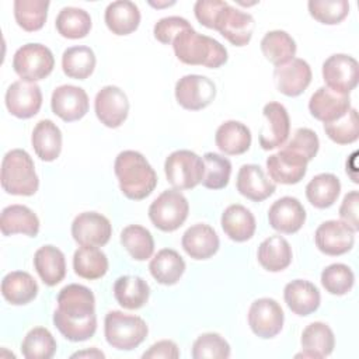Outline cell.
Listing matches in <instances>:
<instances>
[{"instance_id":"cell-1","label":"cell","mask_w":359,"mask_h":359,"mask_svg":"<svg viewBox=\"0 0 359 359\" xmlns=\"http://www.w3.org/2000/svg\"><path fill=\"white\" fill-rule=\"evenodd\" d=\"M53 324L72 342L90 339L97 330L94 293L87 286L79 283L65 286L57 294Z\"/></svg>"},{"instance_id":"cell-2","label":"cell","mask_w":359,"mask_h":359,"mask_svg":"<svg viewBox=\"0 0 359 359\" xmlns=\"http://www.w3.org/2000/svg\"><path fill=\"white\" fill-rule=\"evenodd\" d=\"M114 171L121 192L132 201L147 198L157 185V174L154 168L142 153L135 150L121 151L115 158Z\"/></svg>"},{"instance_id":"cell-3","label":"cell","mask_w":359,"mask_h":359,"mask_svg":"<svg viewBox=\"0 0 359 359\" xmlns=\"http://www.w3.org/2000/svg\"><path fill=\"white\" fill-rule=\"evenodd\" d=\"M172 49L177 59L185 65L217 69L227 62V49L194 28L180 32L172 41Z\"/></svg>"},{"instance_id":"cell-4","label":"cell","mask_w":359,"mask_h":359,"mask_svg":"<svg viewBox=\"0 0 359 359\" xmlns=\"http://www.w3.org/2000/svg\"><path fill=\"white\" fill-rule=\"evenodd\" d=\"M1 187L7 194L31 196L38 191L39 178L31 156L22 149L7 151L1 160Z\"/></svg>"},{"instance_id":"cell-5","label":"cell","mask_w":359,"mask_h":359,"mask_svg":"<svg viewBox=\"0 0 359 359\" xmlns=\"http://www.w3.org/2000/svg\"><path fill=\"white\" fill-rule=\"evenodd\" d=\"M104 334L112 348L132 351L146 339L149 328L142 317L112 310L105 316Z\"/></svg>"},{"instance_id":"cell-6","label":"cell","mask_w":359,"mask_h":359,"mask_svg":"<svg viewBox=\"0 0 359 359\" xmlns=\"http://www.w3.org/2000/svg\"><path fill=\"white\" fill-rule=\"evenodd\" d=\"M189 203L178 189H165L149 206V219L161 231H174L188 217Z\"/></svg>"},{"instance_id":"cell-7","label":"cell","mask_w":359,"mask_h":359,"mask_svg":"<svg viewBox=\"0 0 359 359\" xmlns=\"http://www.w3.org/2000/svg\"><path fill=\"white\" fill-rule=\"evenodd\" d=\"M164 172L175 189H192L202 182L203 158L191 150H175L165 158Z\"/></svg>"},{"instance_id":"cell-8","label":"cell","mask_w":359,"mask_h":359,"mask_svg":"<svg viewBox=\"0 0 359 359\" xmlns=\"http://www.w3.org/2000/svg\"><path fill=\"white\" fill-rule=\"evenodd\" d=\"M55 67L52 50L42 43H25L13 56V69L24 81H39Z\"/></svg>"},{"instance_id":"cell-9","label":"cell","mask_w":359,"mask_h":359,"mask_svg":"<svg viewBox=\"0 0 359 359\" xmlns=\"http://www.w3.org/2000/svg\"><path fill=\"white\" fill-rule=\"evenodd\" d=\"M321 73L330 90L339 94H349L358 86L359 65L349 55L335 53L324 60Z\"/></svg>"},{"instance_id":"cell-10","label":"cell","mask_w":359,"mask_h":359,"mask_svg":"<svg viewBox=\"0 0 359 359\" xmlns=\"http://www.w3.org/2000/svg\"><path fill=\"white\" fill-rule=\"evenodd\" d=\"M175 100L188 111H199L206 108L216 97L215 83L201 74H187L175 84Z\"/></svg>"},{"instance_id":"cell-11","label":"cell","mask_w":359,"mask_h":359,"mask_svg":"<svg viewBox=\"0 0 359 359\" xmlns=\"http://www.w3.org/2000/svg\"><path fill=\"white\" fill-rule=\"evenodd\" d=\"M285 314L280 304L271 297H261L251 303L248 325L251 331L264 339L273 338L283 327Z\"/></svg>"},{"instance_id":"cell-12","label":"cell","mask_w":359,"mask_h":359,"mask_svg":"<svg viewBox=\"0 0 359 359\" xmlns=\"http://www.w3.org/2000/svg\"><path fill=\"white\" fill-rule=\"evenodd\" d=\"M94 111L102 125L119 128L128 118L129 100L119 87L105 86L95 95Z\"/></svg>"},{"instance_id":"cell-13","label":"cell","mask_w":359,"mask_h":359,"mask_svg":"<svg viewBox=\"0 0 359 359\" xmlns=\"http://www.w3.org/2000/svg\"><path fill=\"white\" fill-rule=\"evenodd\" d=\"M72 236L80 245L102 247L112 236V224L98 212H83L72 223Z\"/></svg>"},{"instance_id":"cell-14","label":"cell","mask_w":359,"mask_h":359,"mask_svg":"<svg viewBox=\"0 0 359 359\" xmlns=\"http://www.w3.org/2000/svg\"><path fill=\"white\" fill-rule=\"evenodd\" d=\"M4 102L11 115L20 119H28L39 112L42 107V91L32 81L18 80L8 86Z\"/></svg>"},{"instance_id":"cell-15","label":"cell","mask_w":359,"mask_h":359,"mask_svg":"<svg viewBox=\"0 0 359 359\" xmlns=\"http://www.w3.org/2000/svg\"><path fill=\"white\" fill-rule=\"evenodd\" d=\"M314 241L325 255H344L355 244V231L342 220H327L317 227Z\"/></svg>"},{"instance_id":"cell-16","label":"cell","mask_w":359,"mask_h":359,"mask_svg":"<svg viewBox=\"0 0 359 359\" xmlns=\"http://www.w3.org/2000/svg\"><path fill=\"white\" fill-rule=\"evenodd\" d=\"M254 27L255 22L250 13L227 4L220 13L215 29L234 46H245L252 38Z\"/></svg>"},{"instance_id":"cell-17","label":"cell","mask_w":359,"mask_h":359,"mask_svg":"<svg viewBox=\"0 0 359 359\" xmlns=\"http://www.w3.org/2000/svg\"><path fill=\"white\" fill-rule=\"evenodd\" d=\"M50 108L62 121L74 122L88 112V95L81 87L63 84L53 90Z\"/></svg>"},{"instance_id":"cell-18","label":"cell","mask_w":359,"mask_h":359,"mask_svg":"<svg viewBox=\"0 0 359 359\" xmlns=\"http://www.w3.org/2000/svg\"><path fill=\"white\" fill-rule=\"evenodd\" d=\"M266 118V126L259 133V146L264 150H272L286 143L290 133V119L286 108L276 101L268 102L262 109Z\"/></svg>"},{"instance_id":"cell-19","label":"cell","mask_w":359,"mask_h":359,"mask_svg":"<svg viewBox=\"0 0 359 359\" xmlns=\"http://www.w3.org/2000/svg\"><path fill=\"white\" fill-rule=\"evenodd\" d=\"M271 227L283 234H293L306 222V209L297 198L282 196L275 201L268 210Z\"/></svg>"},{"instance_id":"cell-20","label":"cell","mask_w":359,"mask_h":359,"mask_svg":"<svg viewBox=\"0 0 359 359\" xmlns=\"http://www.w3.org/2000/svg\"><path fill=\"white\" fill-rule=\"evenodd\" d=\"M307 163L302 156L283 147L266 158V170L275 182L293 185L300 182L306 175Z\"/></svg>"},{"instance_id":"cell-21","label":"cell","mask_w":359,"mask_h":359,"mask_svg":"<svg viewBox=\"0 0 359 359\" xmlns=\"http://www.w3.org/2000/svg\"><path fill=\"white\" fill-rule=\"evenodd\" d=\"M351 109V98L348 94H339L328 87H320L314 91L309 101L310 114L324 122L330 123L344 116Z\"/></svg>"},{"instance_id":"cell-22","label":"cell","mask_w":359,"mask_h":359,"mask_svg":"<svg viewBox=\"0 0 359 359\" xmlns=\"http://www.w3.org/2000/svg\"><path fill=\"white\" fill-rule=\"evenodd\" d=\"M311 76L310 65L300 57H294L285 65L276 66L273 72L278 90L287 97L300 95L310 86Z\"/></svg>"},{"instance_id":"cell-23","label":"cell","mask_w":359,"mask_h":359,"mask_svg":"<svg viewBox=\"0 0 359 359\" xmlns=\"http://www.w3.org/2000/svg\"><path fill=\"white\" fill-rule=\"evenodd\" d=\"M181 244L192 259H208L217 252L220 241L213 227L205 223H196L185 230Z\"/></svg>"},{"instance_id":"cell-24","label":"cell","mask_w":359,"mask_h":359,"mask_svg":"<svg viewBox=\"0 0 359 359\" xmlns=\"http://www.w3.org/2000/svg\"><path fill=\"white\" fill-rule=\"evenodd\" d=\"M236 187L243 196L254 202L265 201L276 189L275 184L257 164H244L240 167Z\"/></svg>"},{"instance_id":"cell-25","label":"cell","mask_w":359,"mask_h":359,"mask_svg":"<svg viewBox=\"0 0 359 359\" xmlns=\"http://www.w3.org/2000/svg\"><path fill=\"white\" fill-rule=\"evenodd\" d=\"M283 299L287 307L297 316H310L314 313L321 302L317 286L304 279H294L285 286Z\"/></svg>"},{"instance_id":"cell-26","label":"cell","mask_w":359,"mask_h":359,"mask_svg":"<svg viewBox=\"0 0 359 359\" xmlns=\"http://www.w3.org/2000/svg\"><path fill=\"white\" fill-rule=\"evenodd\" d=\"M34 268L46 286H55L66 276L65 254L55 245H42L34 254Z\"/></svg>"},{"instance_id":"cell-27","label":"cell","mask_w":359,"mask_h":359,"mask_svg":"<svg viewBox=\"0 0 359 359\" xmlns=\"http://www.w3.org/2000/svg\"><path fill=\"white\" fill-rule=\"evenodd\" d=\"M0 230L3 236L25 234L35 237L39 233V219L25 205H10L1 210Z\"/></svg>"},{"instance_id":"cell-28","label":"cell","mask_w":359,"mask_h":359,"mask_svg":"<svg viewBox=\"0 0 359 359\" xmlns=\"http://www.w3.org/2000/svg\"><path fill=\"white\" fill-rule=\"evenodd\" d=\"M220 223L224 234L236 243L250 240L254 236L257 227L254 215L245 206L238 203L230 205L224 209Z\"/></svg>"},{"instance_id":"cell-29","label":"cell","mask_w":359,"mask_h":359,"mask_svg":"<svg viewBox=\"0 0 359 359\" xmlns=\"http://www.w3.org/2000/svg\"><path fill=\"white\" fill-rule=\"evenodd\" d=\"M104 20L112 34L129 35L140 24V11L133 1L116 0L107 6Z\"/></svg>"},{"instance_id":"cell-30","label":"cell","mask_w":359,"mask_h":359,"mask_svg":"<svg viewBox=\"0 0 359 359\" xmlns=\"http://www.w3.org/2000/svg\"><path fill=\"white\" fill-rule=\"evenodd\" d=\"M31 143L42 161H53L62 151V132L53 121L42 119L32 130Z\"/></svg>"},{"instance_id":"cell-31","label":"cell","mask_w":359,"mask_h":359,"mask_svg":"<svg viewBox=\"0 0 359 359\" xmlns=\"http://www.w3.org/2000/svg\"><path fill=\"white\" fill-rule=\"evenodd\" d=\"M292 247L282 236H269L265 238L257 252L258 262L269 272H280L292 262Z\"/></svg>"},{"instance_id":"cell-32","label":"cell","mask_w":359,"mask_h":359,"mask_svg":"<svg viewBox=\"0 0 359 359\" xmlns=\"http://www.w3.org/2000/svg\"><path fill=\"white\" fill-rule=\"evenodd\" d=\"M215 143L224 154L238 156L250 149L251 132L238 121H226L217 128Z\"/></svg>"},{"instance_id":"cell-33","label":"cell","mask_w":359,"mask_h":359,"mask_svg":"<svg viewBox=\"0 0 359 359\" xmlns=\"http://www.w3.org/2000/svg\"><path fill=\"white\" fill-rule=\"evenodd\" d=\"M1 294L10 304H28L38 294V283L28 272L13 271L1 280Z\"/></svg>"},{"instance_id":"cell-34","label":"cell","mask_w":359,"mask_h":359,"mask_svg":"<svg viewBox=\"0 0 359 359\" xmlns=\"http://www.w3.org/2000/svg\"><path fill=\"white\" fill-rule=\"evenodd\" d=\"M114 296L123 309L137 310L147 303L150 287L143 278L125 275L115 280Z\"/></svg>"},{"instance_id":"cell-35","label":"cell","mask_w":359,"mask_h":359,"mask_svg":"<svg viewBox=\"0 0 359 359\" xmlns=\"http://www.w3.org/2000/svg\"><path fill=\"white\" fill-rule=\"evenodd\" d=\"M149 271L151 276L161 285H175L185 271V261L171 248L160 250L150 261Z\"/></svg>"},{"instance_id":"cell-36","label":"cell","mask_w":359,"mask_h":359,"mask_svg":"<svg viewBox=\"0 0 359 359\" xmlns=\"http://www.w3.org/2000/svg\"><path fill=\"white\" fill-rule=\"evenodd\" d=\"M73 269L83 279H100L108 271V258L98 247L81 245L74 251Z\"/></svg>"},{"instance_id":"cell-37","label":"cell","mask_w":359,"mask_h":359,"mask_svg":"<svg viewBox=\"0 0 359 359\" xmlns=\"http://www.w3.org/2000/svg\"><path fill=\"white\" fill-rule=\"evenodd\" d=\"M341 192V182L331 172L317 174L306 185L307 201L317 209H325L335 203Z\"/></svg>"},{"instance_id":"cell-38","label":"cell","mask_w":359,"mask_h":359,"mask_svg":"<svg viewBox=\"0 0 359 359\" xmlns=\"http://www.w3.org/2000/svg\"><path fill=\"white\" fill-rule=\"evenodd\" d=\"M95 53L90 46L77 45L67 48L62 55L63 73L76 80H86L95 69Z\"/></svg>"},{"instance_id":"cell-39","label":"cell","mask_w":359,"mask_h":359,"mask_svg":"<svg viewBox=\"0 0 359 359\" xmlns=\"http://www.w3.org/2000/svg\"><path fill=\"white\" fill-rule=\"evenodd\" d=\"M296 49L294 39L286 31H269L261 39V50L264 56L275 66L285 65L294 59Z\"/></svg>"},{"instance_id":"cell-40","label":"cell","mask_w":359,"mask_h":359,"mask_svg":"<svg viewBox=\"0 0 359 359\" xmlns=\"http://www.w3.org/2000/svg\"><path fill=\"white\" fill-rule=\"evenodd\" d=\"M57 32L67 39H80L87 36L91 29L90 14L79 7H63L55 21Z\"/></svg>"},{"instance_id":"cell-41","label":"cell","mask_w":359,"mask_h":359,"mask_svg":"<svg viewBox=\"0 0 359 359\" xmlns=\"http://www.w3.org/2000/svg\"><path fill=\"white\" fill-rule=\"evenodd\" d=\"M300 344L304 351L313 352L317 358H325L334 351L335 337L325 323L314 321L303 330Z\"/></svg>"},{"instance_id":"cell-42","label":"cell","mask_w":359,"mask_h":359,"mask_svg":"<svg viewBox=\"0 0 359 359\" xmlns=\"http://www.w3.org/2000/svg\"><path fill=\"white\" fill-rule=\"evenodd\" d=\"M13 6L14 18L24 31L34 32L43 27L49 8L48 0H15Z\"/></svg>"},{"instance_id":"cell-43","label":"cell","mask_w":359,"mask_h":359,"mask_svg":"<svg viewBox=\"0 0 359 359\" xmlns=\"http://www.w3.org/2000/svg\"><path fill=\"white\" fill-rule=\"evenodd\" d=\"M121 243L136 261H146L153 255L154 240L151 233L139 224H129L121 231Z\"/></svg>"},{"instance_id":"cell-44","label":"cell","mask_w":359,"mask_h":359,"mask_svg":"<svg viewBox=\"0 0 359 359\" xmlns=\"http://www.w3.org/2000/svg\"><path fill=\"white\" fill-rule=\"evenodd\" d=\"M56 341L45 327H35L27 332L21 344L25 359H50L56 352Z\"/></svg>"},{"instance_id":"cell-45","label":"cell","mask_w":359,"mask_h":359,"mask_svg":"<svg viewBox=\"0 0 359 359\" xmlns=\"http://www.w3.org/2000/svg\"><path fill=\"white\" fill-rule=\"evenodd\" d=\"M202 158L205 164L202 185L208 189H222L227 187L231 174L230 160L212 151L205 153Z\"/></svg>"},{"instance_id":"cell-46","label":"cell","mask_w":359,"mask_h":359,"mask_svg":"<svg viewBox=\"0 0 359 359\" xmlns=\"http://www.w3.org/2000/svg\"><path fill=\"white\" fill-rule=\"evenodd\" d=\"M325 135L337 144H349L359 137V118L355 108H351L339 119L324 123Z\"/></svg>"},{"instance_id":"cell-47","label":"cell","mask_w":359,"mask_h":359,"mask_svg":"<svg viewBox=\"0 0 359 359\" xmlns=\"http://www.w3.org/2000/svg\"><path fill=\"white\" fill-rule=\"evenodd\" d=\"M355 282V275L352 269L345 264H331L325 266L321 272L323 287L335 296L346 294Z\"/></svg>"},{"instance_id":"cell-48","label":"cell","mask_w":359,"mask_h":359,"mask_svg":"<svg viewBox=\"0 0 359 359\" xmlns=\"http://www.w3.org/2000/svg\"><path fill=\"white\" fill-rule=\"evenodd\" d=\"M310 15L321 24H339L349 13L346 0H310L307 3Z\"/></svg>"},{"instance_id":"cell-49","label":"cell","mask_w":359,"mask_h":359,"mask_svg":"<svg viewBox=\"0 0 359 359\" xmlns=\"http://www.w3.org/2000/svg\"><path fill=\"white\" fill-rule=\"evenodd\" d=\"M229 356V342L216 332H206L199 335L192 345L194 359H227Z\"/></svg>"},{"instance_id":"cell-50","label":"cell","mask_w":359,"mask_h":359,"mask_svg":"<svg viewBox=\"0 0 359 359\" xmlns=\"http://www.w3.org/2000/svg\"><path fill=\"white\" fill-rule=\"evenodd\" d=\"M285 149L302 156L304 160L310 161L316 157L320 149V140L314 130L309 128H299L293 133V137L285 144Z\"/></svg>"},{"instance_id":"cell-51","label":"cell","mask_w":359,"mask_h":359,"mask_svg":"<svg viewBox=\"0 0 359 359\" xmlns=\"http://www.w3.org/2000/svg\"><path fill=\"white\" fill-rule=\"evenodd\" d=\"M189 28H192V27L188 22V20L178 17V15H170V17H164V18L158 20L154 24L153 34L158 42H161L164 45H172V41L175 39V36L180 32L189 29Z\"/></svg>"},{"instance_id":"cell-52","label":"cell","mask_w":359,"mask_h":359,"mask_svg":"<svg viewBox=\"0 0 359 359\" xmlns=\"http://www.w3.org/2000/svg\"><path fill=\"white\" fill-rule=\"evenodd\" d=\"M229 3L222 1V0H198L194 6V13L196 20L205 25L206 28L215 29L216 28V21L222 13V10L227 6Z\"/></svg>"},{"instance_id":"cell-53","label":"cell","mask_w":359,"mask_h":359,"mask_svg":"<svg viewBox=\"0 0 359 359\" xmlns=\"http://www.w3.org/2000/svg\"><path fill=\"white\" fill-rule=\"evenodd\" d=\"M358 202H359V194L358 191L348 192L342 203L339 206V217L344 223H346L355 233L359 230V222H358Z\"/></svg>"},{"instance_id":"cell-54","label":"cell","mask_w":359,"mask_h":359,"mask_svg":"<svg viewBox=\"0 0 359 359\" xmlns=\"http://www.w3.org/2000/svg\"><path fill=\"white\" fill-rule=\"evenodd\" d=\"M143 359H177L180 358V349L174 341L170 339H161L156 344H153L143 355Z\"/></svg>"},{"instance_id":"cell-55","label":"cell","mask_w":359,"mask_h":359,"mask_svg":"<svg viewBox=\"0 0 359 359\" xmlns=\"http://www.w3.org/2000/svg\"><path fill=\"white\" fill-rule=\"evenodd\" d=\"M72 358H105V355L98 351L97 348H91L87 351H80V352H74L72 355Z\"/></svg>"},{"instance_id":"cell-56","label":"cell","mask_w":359,"mask_h":359,"mask_svg":"<svg viewBox=\"0 0 359 359\" xmlns=\"http://www.w3.org/2000/svg\"><path fill=\"white\" fill-rule=\"evenodd\" d=\"M175 1H164V3H154V1H149V4L150 6H153V7H157V8H160V7H168V6H172Z\"/></svg>"}]
</instances>
